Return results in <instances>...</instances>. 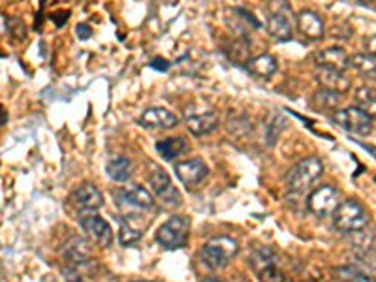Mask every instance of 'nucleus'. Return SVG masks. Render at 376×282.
<instances>
[{
  "label": "nucleus",
  "mask_w": 376,
  "mask_h": 282,
  "mask_svg": "<svg viewBox=\"0 0 376 282\" xmlns=\"http://www.w3.org/2000/svg\"><path fill=\"white\" fill-rule=\"evenodd\" d=\"M219 115L213 111H203V113H194V115H186V128L188 132L198 137L202 135L213 134L214 130L219 128Z\"/></svg>",
  "instance_id": "nucleus-17"
},
{
  "label": "nucleus",
  "mask_w": 376,
  "mask_h": 282,
  "mask_svg": "<svg viewBox=\"0 0 376 282\" xmlns=\"http://www.w3.org/2000/svg\"><path fill=\"white\" fill-rule=\"evenodd\" d=\"M316 66L320 68H332V70H339L344 72L350 68V56L343 47H326L315 53Z\"/></svg>",
  "instance_id": "nucleus-16"
},
{
  "label": "nucleus",
  "mask_w": 376,
  "mask_h": 282,
  "mask_svg": "<svg viewBox=\"0 0 376 282\" xmlns=\"http://www.w3.org/2000/svg\"><path fill=\"white\" fill-rule=\"evenodd\" d=\"M6 28L10 30V34L16 39L27 38V28H25L23 21H19V19H10V21H6Z\"/></svg>",
  "instance_id": "nucleus-31"
},
{
  "label": "nucleus",
  "mask_w": 376,
  "mask_h": 282,
  "mask_svg": "<svg viewBox=\"0 0 376 282\" xmlns=\"http://www.w3.org/2000/svg\"><path fill=\"white\" fill-rule=\"evenodd\" d=\"M315 79L318 87L335 94H344L350 90V79L344 75V72L332 70V68H316Z\"/></svg>",
  "instance_id": "nucleus-14"
},
{
  "label": "nucleus",
  "mask_w": 376,
  "mask_h": 282,
  "mask_svg": "<svg viewBox=\"0 0 376 282\" xmlns=\"http://www.w3.org/2000/svg\"><path fill=\"white\" fill-rule=\"evenodd\" d=\"M149 183H151L152 190L158 196L160 202H164L166 205H181V194L175 188L169 175L164 171L162 168H152L149 173Z\"/></svg>",
  "instance_id": "nucleus-10"
},
{
  "label": "nucleus",
  "mask_w": 376,
  "mask_h": 282,
  "mask_svg": "<svg viewBox=\"0 0 376 282\" xmlns=\"http://www.w3.org/2000/svg\"><path fill=\"white\" fill-rule=\"evenodd\" d=\"M248 264L260 278V282H284V275L279 267V256L273 248H254L250 258H248Z\"/></svg>",
  "instance_id": "nucleus-4"
},
{
  "label": "nucleus",
  "mask_w": 376,
  "mask_h": 282,
  "mask_svg": "<svg viewBox=\"0 0 376 282\" xmlns=\"http://www.w3.org/2000/svg\"><path fill=\"white\" fill-rule=\"evenodd\" d=\"M333 226L344 235L358 233L369 226V213L358 200H344L333 213Z\"/></svg>",
  "instance_id": "nucleus-1"
},
{
  "label": "nucleus",
  "mask_w": 376,
  "mask_h": 282,
  "mask_svg": "<svg viewBox=\"0 0 376 282\" xmlns=\"http://www.w3.org/2000/svg\"><path fill=\"white\" fill-rule=\"evenodd\" d=\"M247 72L254 78L260 79H269L273 73L277 72V59L269 53H264V55H258L250 59V61L245 64Z\"/></svg>",
  "instance_id": "nucleus-19"
},
{
  "label": "nucleus",
  "mask_w": 376,
  "mask_h": 282,
  "mask_svg": "<svg viewBox=\"0 0 376 282\" xmlns=\"http://www.w3.org/2000/svg\"><path fill=\"white\" fill-rule=\"evenodd\" d=\"M286 126V118L281 113H273L269 117V121L265 123V140H267V145H273L275 140L279 137V134L282 132V128Z\"/></svg>",
  "instance_id": "nucleus-27"
},
{
  "label": "nucleus",
  "mask_w": 376,
  "mask_h": 282,
  "mask_svg": "<svg viewBox=\"0 0 376 282\" xmlns=\"http://www.w3.org/2000/svg\"><path fill=\"white\" fill-rule=\"evenodd\" d=\"M332 121L343 130L356 135H369L372 132V118L363 113L360 107H346L337 109L332 115Z\"/></svg>",
  "instance_id": "nucleus-6"
},
{
  "label": "nucleus",
  "mask_w": 376,
  "mask_h": 282,
  "mask_svg": "<svg viewBox=\"0 0 376 282\" xmlns=\"http://www.w3.org/2000/svg\"><path fill=\"white\" fill-rule=\"evenodd\" d=\"M267 32L269 36H273L279 42H288V39H292L293 36V28L292 23L288 19L286 13H282V11H273L269 17H267Z\"/></svg>",
  "instance_id": "nucleus-18"
},
{
  "label": "nucleus",
  "mask_w": 376,
  "mask_h": 282,
  "mask_svg": "<svg viewBox=\"0 0 376 282\" xmlns=\"http://www.w3.org/2000/svg\"><path fill=\"white\" fill-rule=\"evenodd\" d=\"M188 233H190V220L186 216H171L158 228L157 243L168 250H177L185 247Z\"/></svg>",
  "instance_id": "nucleus-5"
},
{
  "label": "nucleus",
  "mask_w": 376,
  "mask_h": 282,
  "mask_svg": "<svg viewBox=\"0 0 376 282\" xmlns=\"http://www.w3.org/2000/svg\"><path fill=\"white\" fill-rule=\"evenodd\" d=\"M75 34H78L79 39H89L92 36V28L87 23H79L78 27H75Z\"/></svg>",
  "instance_id": "nucleus-33"
},
{
  "label": "nucleus",
  "mask_w": 376,
  "mask_h": 282,
  "mask_svg": "<svg viewBox=\"0 0 376 282\" xmlns=\"http://www.w3.org/2000/svg\"><path fill=\"white\" fill-rule=\"evenodd\" d=\"M138 123H140L143 128L169 130L175 128V126L179 124V117H177L174 111L164 109V107H149V109H145V111L138 117Z\"/></svg>",
  "instance_id": "nucleus-13"
},
{
  "label": "nucleus",
  "mask_w": 376,
  "mask_h": 282,
  "mask_svg": "<svg viewBox=\"0 0 376 282\" xmlns=\"http://www.w3.org/2000/svg\"><path fill=\"white\" fill-rule=\"evenodd\" d=\"M119 207L124 209H138V211H147V209L154 207V197L151 192L145 190L140 185L124 186L123 190L117 192Z\"/></svg>",
  "instance_id": "nucleus-11"
},
{
  "label": "nucleus",
  "mask_w": 376,
  "mask_h": 282,
  "mask_svg": "<svg viewBox=\"0 0 376 282\" xmlns=\"http://www.w3.org/2000/svg\"><path fill=\"white\" fill-rule=\"evenodd\" d=\"M64 281L66 282H83L81 281V276H79V273L73 267H70L68 265V269H64Z\"/></svg>",
  "instance_id": "nucleus-34"
},
{
  "label": "nucleus",
  "mask_w": 376,
  "mask_h": 282,
  "mask_svg": "<svg viewBox=\"0 0 376 282\" xmlns=\"http://www.w3.org/2000/svg\"><path fill=\"white\" fill-rule=\"evenodd\" d=\"M64 259H66L70 267L87 264L90 259V248L87 245V241L81 239V237H73L72 241L66 245V248H64Z\"/></svg>",
  "instance_id": "nucleus-20"
},
{
  "label": "nucleus",
  "mask_w": 376,
  "mask_h": 282,
  "mask_svg": "<svg viewBox=\"0 0 376 282\" xmlns=\"http://www.w3.org/2000/svg\"><path fill=\"white\" fill-rule=\"evenodd\" d=\"M335 282H376L375 276H371L365 271L358 269L354 265H341L333 269Z\"/></svg>",
  "instance_id": "nucleus-24"
},
{
  "label": "nucleus",
  "mask_w": 376,
  "mask_h": 282,
  "mask_svg": "<svg viewBox=\"0 0 376 282\" xmlns=\"http://www.w3.org/2000/svg\"><path fill=\"white\" fill-rule=\"evenodd\" d=\"M106 169L107 175H109L113 180L124 183V180H128L130 175H132V162H130L126 157H115L107 162Z\"/></svg>",
  "instance_id": "nucleus-25"
},
{
  "label": "nucleus",
  "mask_w": 376,
  "mask_h": 282,
  "mask_svg": "<svg viewBox=\"0 0 376 282\" xmlns=\"http://www.w3.org/2000/svg\"><path fill=\"white\" fill-rule=\"evenodd\" d=\"M239 252V243L228 235H219L209 239L200 250L202 262L209 269H224Z\"/></svg>",
  "instance_id": "nucleus-2"
},
{
  "label": "nucleus",
  "mask_w": 376,
  "mask_h": 282,
  "mask_svg": "<svg viewBox=\"0 0 376 282\" xmlns=\"http://www.w3.org/2000/svg\"><path fill=\"white\" fill-rule=\"evenodd\" d=\"M175 175L177 179L188 188H196L198 185H202L203 179L209 175L207 164L200 160V158H190L185 162L175 164Z\"/></svg>",
  "instance_id": "nucleus-12"
},
{
  "label": "nucleus",
  "mask_w": 376,
  "mask_h": 282,
  "mask_svg": "<svg viewBox=\"0 0 376 282\" xmlns=\"http://www.w3.org/2000/svg\"><path fill=\"white\" fill-rule=\"evenodd\" d=\"M141 239V231L134 230L132 226L126 224V222H121V228H119V241L123 247H130Z\"/></svg>",
  "instance_id": "nucleus-30"
},
{
  "label": "nucleus",
  "mask_w": 376,
  "mask_h": 282,
  "mask_svg": "<svg viewBox=\"0 0 376 282\" xmlns=\"http://www.w3.org/2000/svg\"><path fill=\"white\" fill-rule=\"evenodd\" d=\"M361 4H371V2H375V0H360Z\"/></svg>",
  "instance_id": "nucleus-39"
},
{
  "label": "nucleus",
  "mask_w": 376,
  "mask_h": 282,
  "mask_svg": "<svg viewBox=\"0 0 376 282\" xmlns=\"http://www.w3.org/2000/svg\"><path fill=\"white\" fill-rule=\"evenodd\" d=\"M365 49L369 55L376 56V34H372L371 38L365 39Z\"/></svg>",
  "instance_id": "nucleus-36"
},
{
  "label": "nucleus",
  "mask_w": 376,
  "mask_h": 282,
  "mask_svg": "<svg viewBox=\"0 0 376 282\" xmlns=\"http://www.w3.org/2000/svg\"><path fill=\"white\" fill-rule=\"evenodd\" d=\"M339 203H341L339 190H335V188L329 185H324L310 192L309 200H307V209H309L315 216H327V214L335 213Z\"/></svg>",
  "instance_id": "nucleus-8"
},
{
  "label": "nucleus",
  "mask_w": 376,
  "mask_h": 282,
  "mask_svg": "<svg viewBox=\"0 0 376 282\" xmlns=\"http://www.w3.org/2000/svg\"><path fill=\"white\" fill-rule=\"evenodd\" d=\"M324 173V164L318 157L303 158L301 162L293 166L286 175V186L290 192H305L316 179H320Z\"/></svg>",
  "instance_id": "nucleus-3"
},
{
  "label": "nucleus",
  "mask_w": 376,
  "mask_h": 282,
  "mask_svg": "<svg viewBox=\"0 0 376 282\" xmlns=\"http://www.w3.org/2000/svg\"><path fill=\"white\" fill-rule=\"evenodd\" d=\"M151 68H154V70H160V72H166V70L169 68V62L164 61V59H152Z\"/></svg>",
  "instance_id": "nucleus-35"
},
{
  "label": "nucleus",
  "mask_w": 376,
  "mask_h": 282,
  "mask_svg": "<svg viewBox=\"0 0 376 282\" xmlns=\"http://www.w3.org/2000/svg\"><path fill=\"white\" fill-rule=\"evenodd\" d=\"M8 123V111H6V107L0 104V126H4Z\"/></svg>",
  "instance_id": "nucleus-37"
},
{
  "label": "nucleus",
  "mask_w": 376,
  "mask_h": 282,
  "mask_svg": "<svg viewBox=\"0 0 376 282\" xmlns=\"http://www.w3.org/2000/svg\"><path fill=\"white\" fill-rule=\"evenodd\" d=\"M202 282H224V281H219V278H213V276H209V278H203Z\"/></svg>",
  "instance_id": "nucleus-38"
},
{
  "label": "nucleus",
  "mask_w": 376,
  "mask_h": 282,
  "mask_svg": "<svg viewBox=\"0 0 376 282\" xmlns=\"http://www.w3.org/2000/svg\"><path fill=\"white\" fill-rule=\"evenodd\" d=\"M134 282H151V281H134Z\"/></svg>",
  "instance_id": "nucleus-40"
},
{
  "label": "nucleus",
  "mask_w": 376,
  "mask_h": 282,
  "mask_svg": "<svg viewBox=\"0 0 376 282\" xmlns=\"http://www.w3.org/2000/svg\"><path fill=\"white\" fill-rule=\"evenodd\" d=\"M296 25H298L299 32L309 39H322L326 34L324 19L313 10L299 11L298 17H296Z\"/></svg>",
  "instance_id": "nucleus-15"
},
{
  "label": "nucleus",
  "mask_w": 376,
  "mask_h": 282,
  "mask_svg": "<svg viewBox=\"0 0 376 282\" xmlns=\"http://www.w3.org/2000/svg\"><path fill=\"white\" fill-rule=\"evenodd\" d=\"M339 104H341V94H335V92H329V90L320 89L313 96V102H310V106L313 109L318 113L324 111H337Z\"/></svg>",
  "instance_id": "nucleus-23"
},
{
  "label": "nucleus",
  "mask_w": 376,
  "mask_h": 282,
  "mask_svg": "<svg viewBox=\"0 0 376 282\" xmlns=\"http://www.w3.org/2000/svg\"><path fill=\"white\" fill-rule=\"evenodd\" d=\"M236 16H241V17H243V21L248 23V25H250V27H254V28H260V27H262V23H260L258 19H256V17H254L253 11L245 10V8H237V10H236Z\"/></svg>",
  "instance_id": "nucleus-32"
},
{
  "label": "nucleus",
  "mask_w": 376,
  "mask_h": 282,
  "mask_svg": "<svg viewBox=\"0 0 376 282\" xmlns=\"http://www.w3.org/2000/svg\"><path fill=\"white\" fill-rule=\"evenodd\" d=\"M354 100L356 107H360L371 118L376 117V90H372L371 87H360L356 90Z\"/></svg>",
  "instance_id": "nucleus-26"
},
{
  "label": "nucleus",
  "mask_w": 376,
  "mask_h": 282,
  "mask_svg": "<svg viewBox=\"0 0 376 282\" xmlns=\"http://www.w3.org/2000/svg\"><path fill=\"white\" fill-rule=\"evenodd\" d=\"M228 132L234 135H247L253 132V123L245 115H230L228 121Z\"/></svg>",
  "instance_id": "nucleus-29"
},
{
  "label": "nucleus",
  "mask_w": 376,
  "mask_h": 282,
  "mask_svg": "<svg viewBox=\"0 0 376 282\" xmlns=\"http://www.w3.org/2000/svg\"><path fill=\"white\" fill-rule=\"evenodd\" d=\"M157 152L164 160L174 162L175 158L183 157L185 152H188V141L185 137H168L157 143Z\"/></svg>",
  "instance_id": "nucleus-21"
},
{
  "label": "nucleus",
  "mask_w": 376,
  "mask_h": 282,
  "mask_svg": "<svg viewBox=\"0 0 376 282\" xmlns=\"http://www.w3.org/2000/svg\"><path fill=\"white\" fill-rule=\"evenodd\" d=\"M226 53H228L231 61L237 62V64H243V66L250 61V59H248V56H250V47H248L247 42H243V39H236L230 47H226Z\"/></svg>",
  "instance_id": "nucleus-28"
},
{
  "label": "nucleus",
  "mask_w": 376,
  "mask_h": 282,
  "mask_svg": "<svg viewBox=\"0 0 376 282\" xmlns=\"http://www.w3.org/2000/svg\"><path fill=\"white\" fill-rule=\"evenodd\" d=\"M350 68H354L365 79L376 81V56L369 53H356L354 56H350Z\"/></svg>",
  "instance_id": "nucleus-22"
},
{
  "label": "nucleus",
  "mask_w": 376,
  "mask_h": 282,
  "mask_svg": "<svg viewBox=\"0 0 376 282\" xmlns=\"http://www.w3.org/2000/svg\"><path fill=\"white\" fill-rule=\"evenodd\" d=\"M79 224H81V228H83V231L87 233V237H89L95 245H98V247L102 248H107L113 245L111 226L107 224L100 214L83 213L81 214Z\"/></svg>",
  "instance_id": "nucleus-7"
},
{
  "label": "nucleus",
  "mask_w": 376,
  "mask_h": 282,
  "mask_svg": "<svg viewBox=\"0 0 376 282\" xmlns=\"http://www.w3.org/2000/svg\"><path fill=\"white\" fill-rule=\"evenodd\" d=\"M70 203L83 213H96L104 205V196L92 183H83L70 194Z\"/></svg>",
  "instance_id": "nucleus-9"
}]
</instances>
